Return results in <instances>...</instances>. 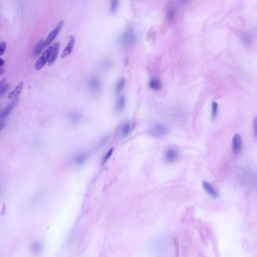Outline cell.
Wrapping results in <instances>:
<instances>
[{
    "instance_id": "23",
    "label": "cell",
    "mask_w": 257,
    "mask_h": 257,
    "mask_svg": "<svg viewBox=\"0 0 257 257\" xmlns=\"http://www.w3.org/2000/svg\"><path fill=\"white\" fill-rule=\"evenodd\" d=\"M119 2L117 0H113L111 2V12L112 14H115L118 9Z\"/></svg>"
},
{
    "instance_id": "12",
    "label": "cell",
    "mask_w": 257,
    "mask_h": 257,
    "mask_svg": "<svg viewBox=\"0 0 257 257\" xmlns=\"http://www.w3.org/2000/svg\"><path fill=\"white\" fill-rule=\"evenodd\" d=\"M18 101V98H15L14 99L12 102L10 103L9 105L7 106L6 107V108L4 109L3 111H2V114H1V117L2 118H5L7 117L10 112H11L12 110L14 109V107L16 106V104L17 103Z\"/></svg>"
},
{
    "instance_id": "14",
    "label": "cell",
    "mask_w": 257,
    "mask_h": 257,
    "mask_svg": "<svg viewBox=\"0 0 257 257\" xmlns=\"http://www.w3.org/2000/svg\"><path fill=\"white\" fill-rule=\"evenodd\" d=\"M24 83H20L17 85L16 86L15 89L13 90V91L11 92L9 95H8V98L9 99H14V98H17V97L20 95L21 92L22 91V89L23 87Z\"/></svg>"
},
{
    "instance_id": "7",
    "label": "cell",
    "mask_w": 257,
    "mask_h": 257,
    "mask_svg": "<svg viewBox=\"0 0 257 257\" xmlns=\"http://www.w3.org/2000/svg\"><path fill=\"white\" fill-rule=\"evenodd\" d=\"M60 44L58 42H56L52 46L51 49L49 57L48 62V64L51 65L55 62L57 58L58 52L60 49Z\"/></svg>"
},
{
    "instance_id": "22",
    "label": "cell",
    "mask_w": 257,
    "mask_h": 257,
    "mask_svg": "<svg viewBox=\"0 0 257 257\" xmlns=\"http://www.w3.org/2000/svg\"><path fill=\"white\" fill-rule=\"evenodd\" d=\"M218 112V104L216 101H214L212 103V119L216 118Z\"/></svg>"
},
{
    "instance_id": "21",
    "label": "cell",
    "mask_w": 257,
    "mask_h": 257,
    "mask_svg": "<svg viewBox=\"0 0 257 257\" xmlns=\"http://www.w3.org/2000/svg\"><path fill=\"white\" fill-rule=\"evenodd\" d=\"M109 138H110L109 135H107V136L103 137V138H101V140L99 141L98 143L97 144L96 149H99L101 148V147L103 146L106 144V143L108 142V141L109 140Z\"/></svg>"
},
{
    "instance_id": "10",
    "label": "cell",
    "mask_w": 257,
    "mask_h": 257,
    "mask_svg": "<svg viewBox=\"0 0 257 257\" xmlns=\"http://www.w3.org/2000/svg\"><path fill=\"white\" fill-rule=\"evenodd\" d=\"M89 158V154L87 152H81L78 153L74 157L73 162L74 164L79 166L84 164Z\"/></svg>"
},
{
    "instance_id": "30",
    "label": "cell",
    "mask_w": 257,
    "mask_h": 257,
    "mask_svg": "<svg viewBox=\"0 0 257 257\" xmlns=\"http://www.w3.org/2000/svg\"><path fill=\"white\" fill-rule=\"evenodd\" d=\"M5 64V61L2 58H0V66L1 67H3Z\"/></svg>"
},
{
    "instance_id": "1",
    "label": "cell",
    "mask_w": 257,
    "mask_h": 257,
    "mask_svg": "<svg viewBox=\"0 0 257 257\" xmlns=\"http://www.w3.org/2000/svg\"><path fill=\"white\" fill-rule=\"evenodd\" d=\"M136 41V36L132 28H128L123 32L121 36V41L125 45H133Z\"/></svg>"
},
{
    "instance_id": "15",
    "label": "cell",
    "mask_w": 257,
    "mask_h": 257,
    "mask_svg": "<svg viewBox=\"0 0 257 257\" xmlns=\"http://www.w3.org/2000/svg\"><path fill=\"white\" fill-rule=\"evenodd\" d=\"M149 86L151 89L158 91L162 89V85L159 79L157 78H153L149 82Z\"/></svg>"
},
{
    "instance_id": "24",
    "label": "cell",
    "mask_w": 257,
    "mask_h": 257,
    "mask_svg": "<svg viewBox=\"0 0 257 257\" xmlns=\"http://www.w3.org/2000/svg\"><path fill=\"white\" fill-rule=\"evenodd\" d=\"M113 63L112 60H105L101 64V67L104 70H108L112 66Z\"/></svg>"
},
{
    "instance_id": "5",
    "label": "cell",
    "mask_w": 257,
    "mask_h": 257,
    "mask_svg": "<svg viewBox=\"0 0 257 257\" xmlns=\"http://www.w3.org/2000/svg\"><path fill=\"white\" fill-rule=\"evenodd\" d=\"M151 133L153 135L160 136L167 134L168 128L165 125L162 124H155L151 128Z\"/></svg>"
},
{
    "instance_id": "13",
    "label": "cell",
    "mask_w": 257,
    "mask_h": 257,
    "mask_svg": "<svg viewBox=\"0 0 257 257\" xmlns=\"http://www.w3.org/2000/svg\"><path fill=\"white\" fill-rule=\"evenodd\" d=\"M126 105V99L123 95H121L117 99L116 105L115 110L117 112H121L123 111Z\"/></svg>"
},
{
    "instance_id": "29",
    "label": "cell",
    "mask_w": 257,
    "mask_h": 257,
    "mask_svg": "<svg viewBox=\"0 0 257 257\" xmlns=\"http://www.w3.org/2000/svg\"><path fill=\"white\" fill-rule=\"evenodd\" d=\"M253 125L254 132V135L256 140H257V117H256L253 120Z\"/></svg>"
},
{
    "instance_id": "11",
    "label": "cell",
    "mask_w": 257,
    "mask_h": 257,
    "mask_svg": "<svg viewBox=\"0 0 257 257\" xmlns=\"http://www.w3.org/2000/svg\"><path fill=\"white\" fill-rule=\"evenodd\" d=\"M202 185L204 189L212 197H216L218 196V191L208 182H206V181H203L202 183Z\"/></svg>"
},
{
    "instance_id": "8",
    "label": "cell",
    "mask_w": 257,
    "mask_h": 257,
    "mask_svg": "<svg viewBox=\"0 0 257 257\" xmlns=\"http://www.w3.org/2000/svg\"><path fill=\"white\" fill-rule=\"evenodd\" d=\"M177 151L174 149H169L165 153V159L168 163L175 162L178 158Z\"/></svg>"
},
{
    "instance_id": "9",
    "label": "cell",
    "mask_w": 257,
    "mask_h": 257,
    "mask_svg": "<svg viewBox=\"0 0 257 257\" xmlns=\"http://www.w3.org/2000/svg\"><path fill=\"white\" fill-rule=\"evenodd\" d=\"M74 43H75V38L73 36H71L70 37L69 41L67 44V46H66V47L64 48L62 53V57H66L71 53V52L73 51Z\"/></svg>"
},
{
    "instance_id": "27",
    "label": "cell",
    "mask_w": 257,
    "mask_h": 257,
    "mask_svg": "<svg viewBox=\"0 0 257 257\" xmlns=\"http://www.w3.org/2000/svg\"><path fill=\"white\" fill-rule=\"evenodd\" d=\"M113 150H114V148H111V149H110V150L106 153V154L105 155V156L103 158V160H102V164H105V163H106V162H107V161L109 160L110 158L111 157V156L112 155V154H113Z\"/></svg>"
},
{
    "instance_id": "16",
    "label": "cell",
    "mask_w": 257,
    "mask_h": 257,
    "mask_svg": "<svg viewBox=\"0 0 257 257\" xmlns=\"http://www.w3.org/2000/svg\"><path fill=\"white\" fill-rule=\"evenodd\" d=\"M132 131V125L130 123L127 122L124 124L121 128V134L124 137L127 136Z\"/></svg>"
},
{
    "instance_id": "17",
    "label": "cell",
    "mask_w": 257,
    "mask_h": 257,
    "mask_svg": "<svg viewBox=\"0 0 257 257\" xmlns=\"http://www.w3.org/2000/svg\"><path fill=\"white\" fill-rule=\"evenodd\" d=\"M44 47V41L42 40H40L36 44L35 47L34 48L33 52V55L35 57H37L41 53L42 50Z\"/></svg>"
},
{
    "instance_id": "31",
    "label": "cell",
    "mask_w": 257,
    "mask_h": 257,
    "mask_svg": "<svg viewBox=\"0 0 257 257\" xmlns=\"http://www.w3.org/2000/svg\"><path fill=\"white\" fill-rule=\"evenodd\" d=\"M6 79H5V78L2 79V80H1V83H0V85H1V86H2V85H5V84H6Z\"/></svg>"
},
{
    "instance_id": "26",
    "label": "cell",
    "mask_w": 257,
    "mask_h": 257,
    "mask_svg": "<svg viewBox=\"0 0 257 257\" xmlns=\"http://www.w3.org/2000/svg\"><path fill=\"white\" fill-rule=\"evenodd\" d=\"M10 85L9 83H7L4 85L1 86V91H0V95L1 97H2L3 95H4L6 92L8 91L9 89H10Z\"/></svg>"
},
{
    "instance_id": "3",
    "label": "cell",
    "mask_w": 257,
    "mask_h": 257,
    "mask_svg": "<svg viewBox=\"0 0 257 257\" xmlns=\"http://www.w3.org/2000/svg\"><path fill=\"white\" fill-rule=\"evenodd\" d=\"M52 46H50L44 51L41 57H40L36 63L35 68L37 70H40L48 62L49 54L51 49Z\"/></svg>"
},
{
    "instance_id": "32",
    "label": "cell",
    "mask_w": 257,
    "mask_h": 257,
    "mask_svg": "<svg viewBox=\"0 0 257 257\" xmlns=\"http://www.w3.org/2000/svg\"><path fill=\"white\" fill-rule=\"evenodd\" d=\"M5 72V69H4L3 67H1V69H0V75H2L3 73H4Z\"/></svg>"
},
{
    "instance_id": "2",
    "label": "cell",
    "mask_w": 257,
    "mask_h": 257,
    "mask_svg": "<svg viewBox=\"0 0 257 257\" xmlns=\"http://www.w3.org/2000/svg\"><path fill=\"white\" fill-rule=\"evenodd\" d=\"M64 25V20H61L58 22V23L56 26L55 28L48 35L47 37L46 38L45 40L44 41V47H47L52 43V42L53 41L56 37L57 36L58 34L60 33V31L62 30Z\"/></svg>"
},
{
    "instance_id": "20",
    "label": "cell",
    "mask_w": 257,
    "mask_h": 257,
    "mask_svg": "<svg viewBox=\"0 0 257 257\" xmlns=\"http://www.w3.org/2000/svg\"><path fill=\"white\" fill-rule=\"evenodd\" d=\"M176 10L175 8H171L169 10H168L166 17L167 19L169 21H171L172 20L174 19L175 17L176 16Z\"/></svg>"
},
{
    "instance_id": "28",
    "label": "cell",
    "mask_w": 257,
    "mask_h": 257,
    "mask_svg": "<svg viewBox=\"0 0 257 257\" xmlns=\"http://www.w3.org/2000/svg\"><path fill=\"white\" fill-rule=\"evenodd\" d=\"M7 43L5 41H1L0 43V55L2 56L6 51Z\"/></svg>"
},
{
    "instance_id": "6",
    "label": "cell",
    "mask_w": 257,
    "mask_h": 257,
    "mask_svg": "<svg viewBox=\"0 0 257 257\" xmlns=\"http://www.w3.org/2000/svg\"><path fill=\"white\" fill-rule=\"evenodd\" d=\"M88 87L91 92L96 93L101 91V83L100 80L97 77L93 76L89 79Z\"/></svg>"
},
{
    "instance_id": "4",
    "label": "cell",
    "mask_w": 257,
    "mask_h": 257,
    "mask_svg": "<svg viewBox=\"0 0 257 257\" xmlns=\"http://www.w3.org/2000/svg\"><path fill=\"white\" fill-rule=\"evenodd\" d=\"M243 146L242 139L239 134H235L232 140V150L233 153L237 155L241 152Z\"/></svg>"
},
{
    "instance_id": "25",
    "label": "cell",
    "mask_w": 257,
    "mask_h": 257,
    "mask_svg": "<svg viewBox=\"0 0 257 257\" xmlns=\"http://www.w3.org/2000/svg\"><path fill=\"white\" fill-rule=\"evenodd\" d=\"M241 39L245 45L249 46L251 44V38L247 34H243L241 36Z\"/></svg>"
},
{
    "instance_id": "19",
    "label": "cell",
    "mask_w": 257,
    "mask_h": 257,
    "mask_svg": "<svg viewBox=\"0 0 257 257\" xmlns=\"http://www.w3.org/2000/svg\"><path fill=\"white\" fill-rule=\"evenodd\" d=\"M125 81L124 79L123 78L119 79L118 81L117 82V83L115 87V93L118 94L120 93L123 90L124 86H125Z\"/></svg>"
},
{
    "instance_id": "18",
    "label": "cell",
    "mask_w": 257,
    "mask_h": 257,
    "mask_svg": "<svg viewBox=\"0 0 257 257\" xmlns=\"http://www.w3.org/2000/svg\"><path fill=\"white\" fill-rule=\"evenodd\" d=\"M70 121L74 123H78L82 119V115L78 112H73L69 114L68 115Z\"/></svg>"
}]
</instances>
